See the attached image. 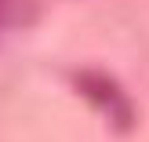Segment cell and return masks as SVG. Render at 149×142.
<instances>
[{
	"instance_id": "6da1fadb",
	"label": "cell",
	"mask_w": 149,
	"mask_h": 142,
	"mask_svg": "<svg viewBox=\"0 0 149 142\" xmlns=\"http://www.w3.org/2000/svg\"><path fill=\"white\" fill-rule=\"evenodd\" d=\"M73 84L80 87V95H84L87 102H95L98 109H106V117L113 120V128L127 131L131 124H135V109H131L124 87L116 84L113 77H106V73H98V69H80V73H73Z\"/></svg>"
},
{
	"instance_id": "7a4b0ae2",
	"label": "cell",
	"mask_w": 149,
	"mask_h": 142,
	"mask_svg": "<svg viewBox=\"0 0 149 142\" xmlns=\"http://www.w3.org/2000/svg\"><path fill=\"white\" fill-rule=\"evenodd\" d=\"M33 15H36L33 0H0V33L15 29V26H26Z\"/></svg>"
}]
</instances>
